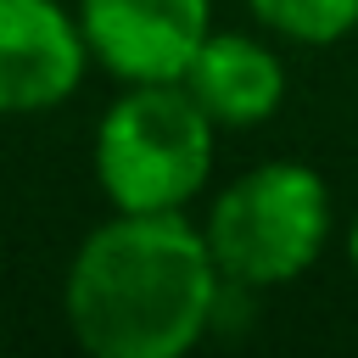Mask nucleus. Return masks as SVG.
Wrapping results in <instances>:
<instances>
[{
  "mask_svg": "<svg viewBox=\"0 0 358 358\" xmlns=\"http://www.w3.org/2000/svg\"><path fill=\"white\" fill-rule=\"evenodd\" d=\"M330 229H336L330 185L319 179V168L291 157L235 173L201 218L213 263L235 291H268L302 280L324 257Z\"/></svg>",
  "mask_w": 358,
  "mask_h": 358,
  "instance_id": "nucleus-3",
  "label": "nucleus"
},
{
  "mask_svg": "<svg viewBox=\"0 0 358 358\" xmlns=\"http://www.w3.org/2000/svg\"><path fill=\"white\" fill-rule=\"evenodd\" d=\"M213 134L218 123L179 78L123 84L95 123V185L112 213H185L213 179Z\"/></svg>",
  "mask_w": 358,
  "mask_h": 358,
  "instance_id": "nucleus-2",
  "label": "nucleus"
},
{
  "mask_svg": "<svg viewBox=\"0 0 358 358\" xmlns=\"http://www.w3.org/2000/svg\"><path fill=\"white\" fill-rule=\"evenodd\" d=\"M90 45L62 0H0V117L50 112L78 95Z\"/></svg>",
  "mask_w": 358,
  "mask_h": 358,
  "instance_id": "nucleus-5",
  "label": "nucleus"
},
{
  "mask_svg": "<svg viewBox=\"0 0 358 358\" xmlns=\"http://www.w3.org/2000/svg\"><path fill=\"white\" fill-rule=\"evenodd\" d=\"M224 274L185 213H112L62 280V313L95 358H185L218 319Z\"/></svg>",
  "mask_w": 358,
  "mask_h": 358,
  "instance_id": "nucleus-1",
  "label": "nucleus"
},
{
  "mask_svg": "<svg viewBox=\"0 0 358 358\" xmlns=\"http://www.w3.org/2000/svg\"><path fill=\"white\" fill-rule=\"evenodd\" d=\"M347 263H352V274H358V218L347 224Z\"/></svg>",
  "mask_w": 358,
  "mask_h": 358,
  "instance_id": "nucleus-8",
  "label": "nucleus"
},
{
  "mask_svg": "<svg viewBox=\"0 0 358 358\" xmlns=\"http://www.w3.org/2000/svg\"><path fill=\"white\" fill-rule=\"evenodd\" d=\"M90 62L117 84L185 78L190 56L213 34V0H78Z\"/></svg>",
  "mask_w": 358,
  "mask_h": 358,
  "instance_id": "nucleus-4",
  "label": "nucleus"
},
{
  "mask_svg": "<svg viewBox=\"0 0 358 358\" xmlns=\"http://www.w3.org/2000/svg\"><path fill=\"white\" fill-rule=\"evenodd\" d=\"M252 17L291 45H336L358 28V0H246Z\"/></svg>",
  "mask_w": 358,
  "mask_h": 358,
  "instance_id": "nucleus-7",
  "label": "nucleus"
},
{
  "mask_svg": "<svg viewBox=\"0 0 358 358\" xmlns=\"http://www.w3.org/2000/svg\"><path fill=\"white\" fill-rule=\"evenodd\" d=\"M218 129H257L285 101V62L257 34L213 28L179 78Z\"/></svg>",
  "mask_w": 358,
  "mask_h": 358,
  "instance_id": "nucleus-6",
  "label": "nucleus"
}]
</instances>
